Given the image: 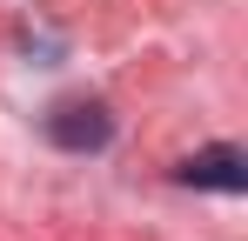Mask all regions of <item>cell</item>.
I'll return each mask as SVG.
<instances>
[{
  "label": "cell",
  "mask_w": 248,
  "mask_h": 241,
  "mask_svg": "<svg viewBox=\"0 0 248 241\" xmlns=\"http://www.w3.org/2000/svg\"><path fill=\"white\" fill-rule=\"evenodd\" d=\"M181 188H221V195H242L248 188V154L242 148H202V154H188L181 167Z\"/></svg>",
  "instance_id": "2"
},
{
  "label": "cell",
  "mask_w": 248,
  "mask_h": 241,
  "mask_svg": "<svg viewBox=\"0 0 248 241\" xmlns=\"http://www.w3.org/2000/svg\"><path fill=\"white\" fill-rule=\"evenodd\" d=\"M108 134H114V114H108L101 101H61V107L47 114V141L67 148V154H94V148H108Z\"/></svg>",
  "instance_id": "1"
}]
</instances>
